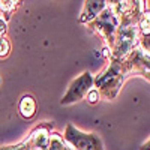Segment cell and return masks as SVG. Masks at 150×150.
<instances>
[{"mask_svg":"<svg viewBox=\"0 0 150 150\" xmlns=\"http://www.w3.org/2000/svg\"><path fill=\"white\" fill-rule=\"evenodd\" d=\"M110 60H111V63L107 68V71L101 75H98L95 80L96 86L101 89V95L104 98L116 96V93L119 92L120 86L125 80V74H126L122 60H116V59H110Z\"/></svg>","mask_w":150,"mask_h":150,"instance_id":"6da1fadb","label":"cell"},{"mask_svg":"<svg viewBox=\"0 0 150 150\" xmlns=\"http://www.w3.org/2000/svg\"><path fill=\"white\" fill-rule=\"evenodd\" d=\"M89 26L93 32L104 36L108 42V45L112 48L114 39H116V33H117V29H119V18L112 14L108 6H105V9L101 14H99L93 21L89 23Z\"/></svg>","mask_w":150,"mask_h":150,"instance_id":"7a4b0ae2","label":"cell"},{"mask_svg":"<svg viewBox=\"0 0 150 150\" xmlns=\"http://www.w3.org/2000/svg\"><path fill=\"white\" fill-rule=\"evenodd\" d=\"M65 140L74 150H102V143L95 134H83L72 125L66 126Z\"/></svg>","mask_w":150,"mask_h":150,"instance_id":"3957f363","label":"cell"},{"mask_svg":"<svg viewBox=\"0 0 150 150\" xmlns=\"http://www.w3.org/2000/svg\"><path fill=\"white\" fill-rule=\"evenodd\" d=\"M92 84H93V78H92L90 72H84L81 77H78L71 84L68 93L65 95L63 99H62V104L66 105V104H72V102L80 101L86 93H89Z\"/></svg>","mask_w":150,"mask_h":150,"instance_id":"277c9868","label":"cell"},{"mask_svg":"<svg viewBox=\"0 0 150 150\" xmlns=\"http://www.w3.org/2000/svg\"><path fill=\"white\" fill-rule=\"evenodd\" d=\"M105 6H107V2H86L84 9L81 12V17H80V21L81 23L93 21L105 9Z\"/></svg>","mask_w":150,"mask_h":150,"instance_id":"5b68a950","label":"cell"},{"mask_svg":"<svg viewBox=\"0 0 150 150\" xmlns=\"http://www.w3.org/2000/svg\"><path fill=\"white\" fill-rule=\"evenodd\" d=\"M18 110H20V114L24 119H32L36 114V101L33 99V96H30V95L23 96L18 104Z\"/></svg>","mask_w":150,"mask_h":150,"instance_id":"8992f818","label":"cell"},{"mask_svg":"<svg viewBox=\"0 0 150 150\" xmlns=\"http://www.w3.org/2000/svg\"><path fill=\"white\" fill-rule=\"evenodd\" d=\"M17 3H18V2H0V11L6 14V20L9 18L11 12L17 8Z\"/></svg>","mask_w":150,"mask_h":150,"instance_id":"52a82bcc","label":"cell"},{"mask_svg":"<svg viewBox=\"0 0 150 150\" xmlns=\"http://www.w3.org/2000/svg\"><path fill=\"white\" fill-rule=\"evenodd\" d=\"M11 51V45L8 42V39L5 38H0V57H6Z\"/></svg>","mask_w":150,"mask_h":150,"instance_id":"ba28073f","label":"cell"},{"mask_svg":"<svg viewBox=\"0 0 150 150\" xmlns=\"http://www.w3.org/2000/svg\"><path fill=\"white\" fill-rule=\"evenodd\" d=\"M99 99V92L98 90H90L89 93H87V101H89L90 104H96Z\"/></svg>","mask_w":150,"mask_h":150,"instance_id":"9c48e42d","label":"cell"},{"mask_svg":"<svg viewBox=\"0 0 150 150\" xmlns=\"http://www.w3.org/2000/svg\"><path fill=\"white\" fill-rule=\"evenodd\" d=\"M5 33H6V20H3V17H0V38H3Z\"/></svg>","mask_w":150,"mask_h":150,"instance_id":"30bf717a","label":"cell"}]
</instances>
